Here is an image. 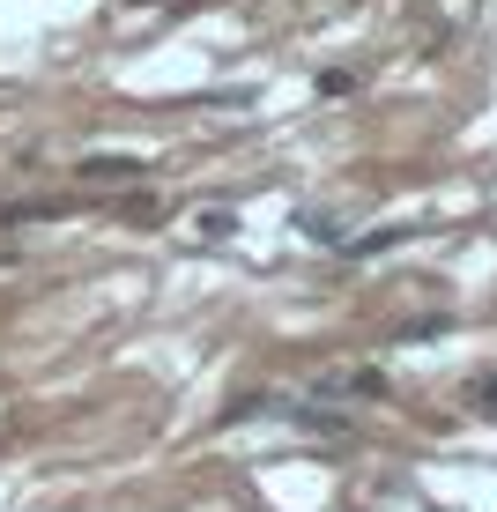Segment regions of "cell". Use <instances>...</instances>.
Wrapping results in <instances>:
<instances>
[{"mask_svg": "<svg viewBox=\"0 0 497 512\" xmlns=\"http://www.w3.org/2000/svg\"><path fill=\"white\" fill-rule=\"evenodd\" d=\"M75 179L82 186H141V179H149V164H141V156H82Z\"/></svg>", "mask_w": 497, "mask_h": 512, "instance_id": "obj_1", "label": "cell"}, {"mask_svg": "<svg viewBox=\"0 0 497 512\" xmlns=\"http://www.w3.org/2000/svg\"><path fill=\"white\" fill-rule=\"evenodd\" d=\"M475 401H483V409L497 416V379H483V386H475Z\"/></svg>", "mask_w": 497, "mask_h": 512, "instance_id": "obj_2", "label": "cell"}]
</instances>
